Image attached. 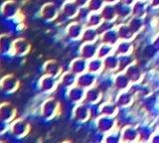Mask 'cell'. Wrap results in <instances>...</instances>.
Masks as SVG:
<instances>
[{"mask_svg":"<svg viewBox=\"0 0 159 143\" xmlns=\"http://www.w3.org/2000/svg\"><path fill=\"white\" fill-rule=\"evenodd\" d=\"M19 12V5L15 0H6L0 6V14L5 19H12Z\"/></svg>","mask_w":159,"mask_h":143,"instance_id":"cell-1","label":"cell"},{"mask_svg":"<svg viewBox=\"0 0 159 143\" xmlns=\"http://www.w3.org/2000/svg\"><path fill=\"white\" fill-rule=\"evenodd\" d=\"M18 80L12 75L5 76L1 81H0V87L5 92H13L17 90L18 87Z\"/></svg>","mask_w":159,"mask_h":143,"instance_id":"cell-2","label":"cell"},{"mask_svg":"<svg viewBox=\"0 0 159 143\" xmlns=\"http://www.w3.org/2000/svg\"><path fill=\"white\" fill-rule=\"evenodd\" d=\"M30 50V44L24 38H18L13 42L12 53L17 56H24Z\"/></svg>","mask_w":159,"mask_h":143,"instance_id":"cell-3","label":"cell"},{"mask_svg":"<svg viewBox=\"0 0 159 143\" xmlns=\"http://www.w3.org/2000/svg\"><path fill=\"white\" fill-rule=\"evenodd\" d=\"M14 40L9 34H1L0 35V54L12 53Z\"/></svg>","mask_w":159,"mask_h":143,"instance_id":"cell-4","label":"cell"},{"mask_svg":"<svg viewBox=\"0 0 159 143\" xmlns=\"http://www.w3.org/2000/svg\"><path fill=\"white\" fill-rule=\"evenodd\" d=\"M15 116V108L8 102H3L0 105V118L5 121L12 120Z\"/></svg>","mask_w":159,"mask_h":143,"instance_id":"cell-5","label":"cell"},{"mask_svg":"<svg viewBox=\"0 0 159 143\" xmlns=\"http://www.w3.org/2000/svg\"><path fill=\"white\" fill-rule=\"evenodd\" d=\"M57 15V9L54 4H45L41 9V16L46 20H52Z\"/></svg>","mask_w":159,"mask_h":143,"instance_id":"cell-6","label":"cell"},{"mask_svg":"<svg viewBox=\"0 0 159 143\" xmlns=\"http://www.w3.org/2000/svg\"><path fill=\"white\" fill-rule=\"evenodd\" d=\"M11 129L15 135H22L25 130H26V123L23 120H17L14 122Z\"/></svg>","mask_w":159,"mask_h":143,"instance_id":"cell-7","label":"cell"},{"mask_svg":"<svg viewBox=\"0 0 159 143\" xmlns=\"http://www.w3.org/2000/svg\"><path fill=\"white\" fill-rule=\"evenodd\" d=\"M7 128V121H5L0 118V133L3 132Z\"/></svg>","mask_w":159,"mask_h":143,"instance_id":"cell-8","label":"cell"},{"mask_svg":"<svg viewBox=\"0 0 159 143\" xmlns=\"http://www.w3.org/2000/svg\"><path fill=\"white\" fill-rule=\"evenodd\" d=\"M0 143H4V142H0Z\"/></svg>","mask_w":159,"mask_h":143,"instance_id":"cell-9","label":"cell"}]
</instances>
